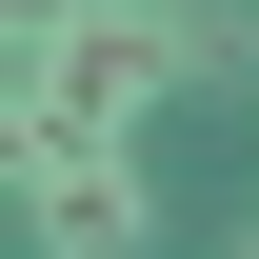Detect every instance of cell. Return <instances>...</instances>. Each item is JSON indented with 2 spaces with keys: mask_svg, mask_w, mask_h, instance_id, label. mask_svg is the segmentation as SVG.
Returning a JSON list of instances; mask_svg holds the SVG:
<instances>
[{
  "mask_svg": "<svg viewBox=\"0 0 259 259\" xmlns=\"http://www.w3.org/2000/svg\"><path fill=\"white\" fill-rule=\"evenodd\" d=\"M20 220H40V259H160V199H140V160H120V140H40Z\"/></svg>",
  "mask_w": 259,
  "mask_h": 259,
  "instance_id": "cell-1",
  "label": "cell"
},
{
  "mask_svg": "<svg viewBox=\"0 0 259 259\" xmlns=\"http://www.w3.org/2000/svg\"><path fill=\"white\" fill-rule=\"evenodd\" d=\"M140 20H160V60H180L199 100H239V80H259V0H140Z\"/></svg>",
  "mask_w": 259,
  "mask_h": 259,
  "instance_id": "cell-2",
  "label": "cell"
},
{
  "mask_svg": "<svg viewBox=\"0 0 259 259\" xmlns=\"http://www.w3.org/2000/svg\"><path fill=\"white\" fill-rule=\"evenodd\" d=\"M80 20H100V0H0V40H80Z\"/></svg>",
  "mask_w": 259,
  "mask_h": 259,
  "instance_id": "cell-3",
  "label": "cell"
},
{
  "mask_svg": "<svg viewBox=\"0 0 259 259\" xmlns=\"http://www.w3.org/2000/svg\"><path fill=\"white\" fill-rule=\"evenodd\" d=\"M220 259H259V220H239V239H220Z\"/></svg>",
  "mask_w": 259,
  "mask_h": 259,
  "instance_id": "cell-4",
  "label": "cell"
}]
</instances>
